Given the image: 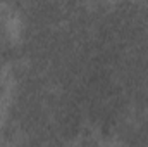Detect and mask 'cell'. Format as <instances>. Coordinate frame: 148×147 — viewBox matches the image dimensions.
Here are the masks:
<instances>
[{
  "mask_svg": "<svg viewBox=\"0 0 148 147\" xmlns=\"http://www.w3.org/2000/svg\"><path fill=\"white\" fill-rule=\"evenodd\" d=\"M12 40H10V35H9V31L3 28V26H0V50L7 45V43H10Z\"/></svg>",
  "mask_w": 148,
  "mask_h": 147,
  "instance_id": "7a4b0ae2",
  "label": "cell"
},
{
  "mask_svg": "<svg viewBox=\"0 0 148 147\" xmlns=\"http://www.w3.org/2000/svg\"><path fill=\"white\" fill-rule=\"evenodd\" d=\"M0 26H3V19H2V16H0Z\"/></svg>",
  "mask_w": 148,
  "mask_h": 147,
  "instance_id": "277c9868",
  "label": "cell"
},
{
  "mask_svg": "<svg viewBox=\"0 0 148 147\" xmlns=\"http://www.w3.org/2000/svg\"><path fill=\"white\" fill-rule=\"evenodd\" d=\"M140 19H141V21H143V23H145V24L148 26V5H147V7H141V12H140Z\"/></svg>",
  "mask_w": 148,
  "mask_h": 147,
  "instance_id": "3957f363",
  "label": "cell"
},
{
  "mask_svg": "<svg viewBox=\"0 0 148 147\" xmlns=\"http://www.w3.org/2000/svg\"><path fill=\"white\" fill-rule=\"evenodd\" d=\"M0 137H2V140L7 142V144L17 142V137H19V125H17L14 119L9 118V121H7V123L2 126V130H0Z\"/></svg>",
  "mask_w": 148,
  "mask_h": 147,
  "instance_id": "6da1fadb",
  "label": "cell"
},
{
  "mask_svg": "<svg viewBox=\"0 0 148 147\" xmlns=\"http://www.w3.org/2000/svg\"><path fill=\"white\" fill-rule=\"evenodd\" d=\"M2 68H3V62H2V61H0V69H2Z\"/></svg>",
  "mask_w": 148,
  "mask_h": 147,
  "instance_id": "5b68a950",
  "label": "cell"
}]
</instances>
